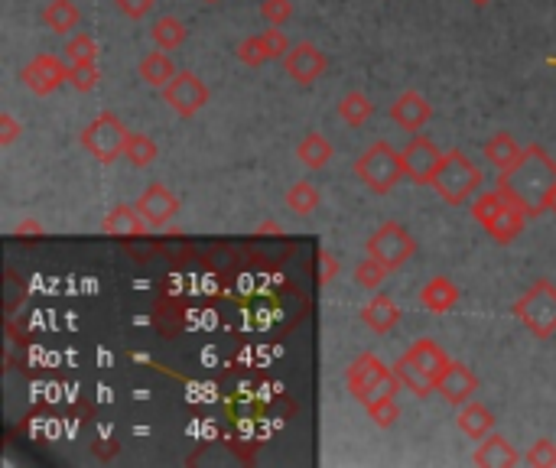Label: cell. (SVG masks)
Listing matches in <instances>:
<instances>
[{
  "label": "cell",
  "instance_id": "f1b7e54d",
  "mask_svg": "<svg viewBox=\"0 0 556 468\" xmlns=\"http://www.w3.org/2000/svg\"><path fill=\"white\" fill-rule=\"evenodd\" d=\"M319 202H322V195H319V189L309 179L293 182V186L287 189V208H290L293 215H300V218L313 215L316 208H319Z\"/></svg>",
  "mask_w": 556,
  "mask_h": 468
},
{
  "label": "cell",
  "instance_id": "9a60e30c",
  "mask_svg": "<svg viewBox=\"0 0 556 468\" xmlns=\"http://www.w3.org/2000/svg\"><path fill=\"white\" fill-rule=\"evenodd\" d=\"M137 212L147 218L150 228H166L179 215V199L163 182H150L144 195L137 199Z\"/></svg>",
  "mask_w": 556,
  "mask_h": 468
},
{
  "label": "cell",
  "instance_id": "e575fe53",
  "mask_svg": "<svg viewBox=\"0 0 556 468\" xmlns=\"http://www.w3.org/2000/svg\"><path fill=\"white\" fill-rule=\"evenodd\" d=\"M368 416L378 426H391L397 416H400V407H397V397H384V400H374V403H368Z\"/></svg>",
  "mask_w": 556,
  "mask_h": 468
},
{
  "label": "cell",
  "instance_id": "d590c367",
  "mask_svg": "<svg viewBox=\"0 0 556 468\" xmlns=\"http://www.w3.org/2000/svg\"><path fill=\"white\" fill-rule=\"evenodd\" d=\"M261 17L270 26H283L293 17V4L290 0H261Z\"/></svg>",
  "mask_w": 556,
  "mask_h": 468
},
{
  "label": "cell",
  "instance_id": "3957f363",
  "mask_svg": "<svg viewBox=\"0 0 556 468\" xmlns=\"http://www.w3.org/2000/svg\"><path fill=\"white\" fill-rule=\"evenodd\" d=\"M345 387H348V394L368 407V403H374V400L397 397V390L404 384H400V377H397L394 368H387L378 355L365 351V355H358L345 368Z\"/></svg>",
  "mask_w": 556,
  "mask_h": 468
},
{
  "label": "cell",
  "instance_id": "4316f807",
  "mask_svg": "<svg viewBox=\"0 0 556 468\" xmlns=\"http://www.w3.org/2000/svg\"><path fill=\"white\" fill-rule=\"evenodd\" d=\"M150 39L157 43V49L173 52V49H179L189 39V30H186V23L179 17H160L157 23L150 26Z\"/></svg>",
  "mask_w": 556,
  "mask_h": 468
},
{
  "label": "cell",
  "instance_id": "1f68e13d",
  "mask_svg": "<svg viewBox=\"0 0 556 468\" xmlns=\"http://www.w3.org/2000/svg\"><path fill=\"white\" fill-rule=\"evenodd\" d=\"M101 82V72H98V62H79V65H69V85L79 91V95H88V91H95Z\"/></svg>",
  "mask_w": 556,
  "mask_h": 468
},
{
  "label": "cell",
  "instance_id": "4dcf8cb0",
  "mask_svg": "<svg viewBox=\"0 0 556 468\" xmlns=\"http://www.w3.org/2000/svg\"><path fill=\"white\" fill-rule=\"evenodd\" d=\"M387 273H391V270H387L378 257H371V254H368V257L355 267V283L361 286V290H378V286L384 283Z\"/></svg>",
  "mask_w": 556,
  "mask_h": 468
},
{
  "label": "cell",
  "instance_id": "30bf717a",
  "mask_svg": "<svg viewBox=\"0 0 556 468\" xmlns=\"http://www.w3.org/2000/svg\"><path fill=\"white\" fill-rule=\"evenodd\" d=\"M209 98H212V91L196 72H176L173 82L163 88V101L170 104V108L183 117V121L196 117L205 104H209Z\"/></svg>",
  "mask_w": 556,
  "mask_h": 468
},
{
  "label": "cell",
  "instance_id": "8fae6325",
  "mask_svg": "<svg viewBox=\"0 0 556 468\" xmlns=\"http://www.w3.org/2000/svg\"><path fill=\"white\" fill-rule=\"evenodd\" d=\"M443 150L436 147V143L426 137V134H417L410 137V143L404 150H400V160H404V173L410 182H417V186H430L439 163H443Z\"/></svg>",
  "mask_w": 556,
  "mask_h": 468
},
{
  "label": "cell",
  "instance_id": "f35d334b",
  "mask_svg": "<svg viewBox=\"0 0 556 468\" xmlns=\"http://www.w3.org/2000/svg\"><path fill=\"white\" fill-rule=\"evenodd\" d=\"M23 134V127L14 114H0V147H10V143H17V137Z\"/></svg>",
  "mask_w": 556,
  "mask_h": 468
},
{
  "label": "cell",
  "instance_id": "8992f818",
  "mask_svg": "<svg viewBox=\"0 0 556 468\" xmlns=\"http://www.w3.org/2000/svg\"><path fill=\"white\" fill-rule=\"evenodd\" d=\"M355 176L358 182L374 195H387L391 189L400 186V179H407L404 160H400V150H394L387 140L371 143L355 160Z\"/></svg>",
  "mask_w": 556,
  "mask_h": 468
},
{
  "label": "cell",
  "instance_id": "b9f144b4",
  "mask_svg": "<svg viewBox=\"0 0 556 468\" xmlns=\"http://www.w3.org/2000/svg\"><path fill=\"white\" fill-rule=\"evenodd\" d=\"M475 7H485V4H491V0H472Z\"/></svg>",
  "mask_w": 556,
  "mask_h": 468
},
{
  "label": "cell",
  "instance_id": "d6a6232c",
  "mask_svg": "<svg viewBox=\"0 0 556 468\" xmlns=\"http://www.w3.org/2000/svg\"><path fill=\"white\" fill-rule=\"evenodd\" d=\"M66 59H69V65L98 62V43L88 33H75V36H69V43H66Z\"/></svg>",
  "mask_w": 556,
  "mask_h": 468
},
{
  "label": "cell",
  "instance_id": "6da1fadb",
  "mask_svg": "<svg viewBox=\"0 0 556 468\" xmlns=\"http://www.w3.org/2000/svg\"><path fill=\"white\" fill-rule=\"evenodd\" d=\"M556 189V163L553 156L530 143V147L521 150L517 163L501 169L498 176V192L508 202H514L527 218H537L547 212V202Z\"/></svg>",
  "mask_w": 556,
  "mask_h": 468
},
{
  "label": "cell",
  "instance_id": "e0dca14e",
  "mask_svg": "<svg viewBox=\"0 0 556 468\" xmlns=\"http://www.w3.org/2000/svg\"><path fill=\"white\" fill-rule=\"evenodd\" d=\"M391 121L400 127V130H407V134H420V130L430 124V117H433V104L426 101L420 91H404L394 104H391Z\"/></svg>",
  "mask_w": 556,
  "mask_h": 468
},
{
  "label": "cell",
  "instance_id": "5b68a950",
  "mask_svg": "<svg viewBox=\"0 0 556 468\" xmlns=\"http://www.w3.org/2000/svg\"><path fill=\"white\" fill-rule=\"evenodd\" d=\"M430 186L446 205H465L472 195H478V189H482V169L469 160L465 150H449L443 156V163H439Z\"/></svg>",
  "mask_w": 556,
  "mask_h": 468
},
{
  "label": "cell",
  "instance_id": "2e32d148",
  "mask_svg": "<svg viewBox=\"0 0 556 468\" xmlns=\"http://www.w3.org/2000/svg\"><path fill=\"white\" fill-rule=\"evenodd\" d=\"M436 394L443 397L446 403H452V407H462V403L475 400V394H478V377H475V371L469 368V364L452 361L449 368H446V374L439 377Z\"/></svg>",
  "mask_w": 556,
  "mask_h": 468
},
{
  "label": "cell",
  "instance_id": "277c9868",
  "mask_svg": "<svg viewBox=\"0 0 556 468\" xmlns=\"http://www.w3.org/2000/svg\"><path fill=\"white\" fill-rule=\"evenodd\" d=\"M469 212L495 244H511L514 238H521V231L527 225V215L514 202L504 199L498 189L475 195Z\"/></svg>",
  "mask_w": 556,
  "mask_h": 468
},
{
  "label": "cell",
  "instance_id": "cb8c5ba5",
  "mask_svg": "<svg viewBox=\"0 0 556 468\" xmlns=\"http://www.w3.org/2000/svg\"><path fill=\"white\" fill-rule=\"evenodd\" d=\"M43 23L46 30H53L59 36L75 33V26L82 23V10L72 4V0H49L43 7Z\"/></svg>",
  "mask_w": 556,
  "mask_h": 468
},
{
  "label": "cell",
  "instance_id": "4fadbf2b",
  "mask_svg": "<svg viewBox=\"0 0 556 468\" xmlns=\"http://www.w3.org/2000/svg\"><path fill=\"white\" fill-rule=\"evenodd\" d=\"M329 69V56L313 43H296L283 56V72H287L296 85H313Z\"/></svg>",
  "mask_w": 556,
  "mask_h": 468
},
{
  "label": "cell",
  "instance_id": "52a82bcc",
  "mask_svg": "<svg viewBox=\"0 0 556 468\" xmlns=\"http://www.w3.org/2000/svg\"><path fill=\"white\" fill-rule=\"evenodd\" d=\"M514 316L534 338L556 335V283L537 280L514 303Z\"/></svg>",
  "mask_w": 556,
  "mask_h": 468
},
{
  "label": "cell",
  "instance_id": "ba28073f",
  "mask_svg": "<svg viewBox=\"0 0 556 468\" xmlns=\"http://www.w3.org/2000/svg\"><path fill=\"white\" fill-rule=\"evenodd\" d=\"M127 127L121 124V117L118 114H98L92 124H88L79 140H82V147L95 156L98 163H114L118 156H124V147H127Z\"/></svg>",
  "mask_w": 556,
  "mask_h": 468
},
{
  "label": "cell",
  "instance_id": "603a6c76",
  "mask_svg": "<svg viewBox=\"0 0 556 468\" xmlns=\"http://www.w3.org/2000/svg\"><path fill=\"white\" fill-rule=\"evenodd\" d=\"M137 75H140V82H147L150 88H166L176 78V65H173V59L166 56V52L160 49V52H147L144 59H140V65H137Z\"/></svg>",
  "mask_w": 556,
  "mask_h": 468
},
{
  "label": "cell",
  "instance_id": "484cf974",
  "mask_svg": "<svg viewBox=\"0 0 556 468\" xmlns=\"http://www.w3.org/2000/svg\"><path fill=\"white\" fill-rule=\"evenodd\" d=\"M335 111H339V117L348 127H361V124L371 121L374 101L365 95V91H348V95H342L339 104H335Z\"/></svg>",
  "mask_w": 556,
  "mask_h": 468
},
{
  "label": "cell",
  "instance_id": "ac0fdd59",
  "mask_svg": "<svg viewBox=\"0 0 556 468\" xmlns=\"http://www.w3.org/2000/svg\"><path fill=\"white\" fill-rule=\"evenodd\" d=\"M472 462L478 468H508V465L521 462V452H517L504 436L488 433L485 439H478V446L472 452Z\"/></svg>",
  "mask_w": 556,
  "mask_h": 468
},
{
  "label": "cell",
  "instance_id": "74e56055",
  "mask_svg": "<svg viewBox=\"0 0 556 468\" xmlns=\"http://www.w3.org/2000/svg\"><path fill=\"white\" fill-rule=\"evenodd\" d=\"M339 267H342L339 257H335L329 247H322V251H319V283L329 286L335 280V273H339Z\"/></svg>",
  "mask_w": 556,
  "mask_h": 468
},
{
  "label": "cell",
  "instance_id": "f546056e",
  "mask_svg": "<svg viewBox=\"0 0 556 468\" xmlns=\"http://www.w3.org/2000/svg\"><path fill=\"white\" fill-rule=\"evenodd\" d=\"M160 156V147L157 140H153L150 134H131L127 137V147H124V160H131L137 169H147L153 160Z\"/></svg>",
  "mask_w": 556,
  "mask_h": 468
},
{
  "label": "cell",
  "instance_id": "836d02e7",
  "mask_svg": "<svg viewBox=\"0 0 556 468\" xmlns=\"http://www.w3.org/2000/svg\"><path fill=\"white\" fill-rule=\"evenodd\" d=\"M524 462H527V465H534V468H556V442H550V439H537L534 446L527 449Z\"/></svg>",
  "mask_w": 556,
  "mask_h": 468
},
{
  "label": "cell",
  "instance_id": "8d00e7d4",
  "mask_svg": "<svg viewBox=\"0 0 556 468\" xmlns=\"http://www.w3.org/2000/svg\"><path fill=\"white\" fill-rule=\"evenodd\" d=\"M153 4H157V0H114V7H118L127 20H144L153 10Z\"/></svg>",
  "mask_w": 556,
  "mask_h": 468
},
{
  "label": "cell",
  "instance_id": "7bdbcfd3",
  "mask_svg": "<svg viewBox=\"0 0 556 468\" xmlns=\"http://www.w3.org/2000/svg\"><path fill=\"white\" fill-rule=\"evenodd\" d=\"M202 4H222V0H202Z\"/></svg>",
  "mask_w": 556,
  "mask_h": 468
},
{
  "label": "cell",
  "instance_id": "83f0119b",
  "mask_svg": "<svg viewBox=\"0 0 556 468\" xmlns=\"http://www.w3.org/2000/svg\"><path fill=\"white\" fill-rule=\"evenodd\" d=\"M517 156H521V147H517L514 134H508V130H501V134H495V137L485 143V160L495 166L498 173H501V169L514 166Z\"/></svg>",
  "mask_w": 556,
  "mask_h": 468
},
{
  "label": "cell",
  "instance_id": "7a4b0ae2",
  "mask_svg": "<svg viewBox=\"0 0 556 468\" xmlns=\"http://www.w3.org/2000/svg\"><path fill=\"white\" fill-rule=\"evenodd\" d=\"M449 364H452V358L433 342V338H420V342H413L404 355L397 358L394 371L400 377V384H404L410 394L430 397Z\"/></svg>",
  "mask_w": 556,
  "mask_h": 468
},
{
  "label": "cell",
  "instance_id": "ab89813d",
  "mask_svg": "<svg viewBox=\"0 0 556 468\" xmlns=\"http://www.w3.org/2000/svg\"><path fill=\"white\" fill-rule=\"evenodd\" d=\"M17 234H43V225H36V221H20Z\"/></svg>",
  "mask_w": 556,
  "mask_h": 468
},
{
  "label": "cell",
  "instance_id": "44dd1931",
  "mask_svg": "<svg viewBox=\"0 0 556 468\" xmlns=\"http://www.w3.org/2000/svg\"><path fill=\"white\" fill-rule=\"evenodd\" d=\"M400 316H404V312H400V306L394 303L391 296H374L371 303L361 309V322L368 325L371 332H378V335H387L391 329H397V322H400Z\"/></svg>",
  "mask_w": 556,
  "mask_h": 468
},
{
  "label": "cell",
  "instance_id": "7402d4cb",
  "mask_svg": "<svg viewBox=\"0 0 556 468\" xmlns=\"http://www.w3.org/2000/svg\"><path fill=\"white\" fill-rule=\"evenodd\" d=\"M456 420H459V429L469 439H485L488 433H495V413H491L485 403H478V400L462 403Z\"/></svg>",
  "mask_w": 556,
  "mask_h": 468
},
{
  "label": "cell",
  "instance_id": "5bb4252c",
  "mask_svg": "<svg viewBox=\"0 0 556 468\" xmlns=\"http://www.w3.org/2000/svg\"><path fill=\"white\" fill-rule=\"evenodd\" d=\"M20 82L27 85L33 95H53V91L62 85V82H69V65L62 62L59 56H49V52H40L27 69L20 72Z\"/></svg>",
  "mask_w": 556,
  "mask_h": 468
},
{
  "label": "cell",
  "instance_id": "9c48e42d",
  "mask_svg": "<svg viewBox=\"0 0 556 468\" xmlns=\"http://www.w3.org/2000/svg\"><path fill=\"white\" fill-rule=\"evenodd\" d=\"M365 251L371 257H378L387 270H400L413 257V251H417V241H413V234L400 221H384L368 238Z\"/></svg>",
  "mask_w": 556,
  "mask_h": 468
},
{
  "label": "cell",
  "instance_id": "d6986e66",
  "mask_svg": "<svg viewBox=\"0 0 556 468\" xmlns=\"http://www.w3.org/2000/svg\"><path fill=\"white\" fill-rule=\"evenodd\" d=\"M147 228V218L137 212V205H114L101 218V231L111 234V238H140V234H147Z\"/></svg>",
  "mask_w": 556,
  "mask_h": 468
},
{
  "label": "cell",
  "instance_id": "d4e9b609",
  "mask_svg": "<svg viewBox=\"0 0 556 468\" xmlns=\"http://www.w3.org/2000/svg\"><path fill=\"white\" fill-rule=\"evenodd\" d=\"M296 160H300L306 169H322V166H329L332 160V143L319 134V130H309V134L296 143Z\"/></svg>",
  "mask_w": 556,
  "mask_h": 468
},
{
  "label": "cell",
  "instance_id": "ffe728a7",
  "mask_svg": "<svg viewBox=\"0 0 556 468\" xmlns=\"http://www.w3.org/2000/svg\"><path fill=\"white\" fill-rule=\"evenodd\" d=\"M459 296H462L459 286L452 283L449 277H433V280L423 283V290H420V306L430 309V312H436V316H443V312H449V309L459 306Z\"/></svg>",
  "mask_w": 556,
  "mask_h": 468
},
{
  "label": "cell",
  "instance_id": "7c38bea8",
  "mask_svg": "<svg viewBox=\"0 0 556 468\" xmlns=\"http://www.w3.org/2000/svg\"><path fill=\"white\" fill-rule=\"evenodd\" d=\"M290 52V43L287 36H283L280 26H270L264 33H254V36H244L235 56L241 65H248V69H261V65L274 62V59H283Z\"/></svg>",
  "mask_w": 556,
  "mask_h": 468
},
{
  "label": "cell",
  "instance_id": "60d3db41",
  "mask_svg": "<svg viewBox=\"0 0 556 468\" xmlns=\"http://www.w3.org/2000/svg\"><path fill=\"white\" fill-rule=\"evenodd\" d=\"M547 212H553V215H556V189H553V195H550V202H547Z\"/></svg>",
  "mask_w": 556,
  "mask_h": 468
}]
</instances>
